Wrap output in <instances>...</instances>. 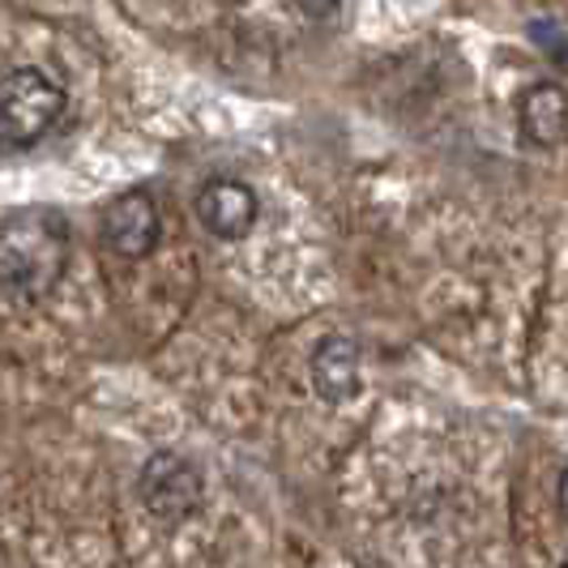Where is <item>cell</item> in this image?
<instances>
[{
  "label": "cell",
  "instance_id": "8fae6325",
  "mask_svg": "<svg viewBox=\"0 0 568 568\" xmlns=\"http://www.w3.org/2000/svg\"><path fill=\"white\" fill-rule=\"evenodd\" d=\"M560 568H568V560H565V565H560Z\"/></svg>",
  "mask_w": 568,
  "mask_h": 568
},
{
  "label": "cell",
  "instance_id": "6da1fadb",
  "mask_svg": "<svg viewBox=\"0 0 568 568\" xmlns=\"http://www.w3.org/2000/svg\"><path fill=\"white\" fill-rule=\"evenodd\" d=\"M69 265V235L52 214H13L0 223V295L18 304L48 300Z\"/></svg>",
  "mask_w": 568,
  "mask_h": 568
},
{
  "label": "cell",
  "instance_id": "7a4b0ae2",
  "mask_svg": "<svg viewBox=\"0 0 568 568\" xmlns=\"http://www.w3.org/2000/svg\"><path fill=\"white\" fill-rule=\"evenodd\" d=\"M64 112V90L43 69H13L0 78V145H34Z\"/></svg>",
  "mask_w": 568,
  "mask_h": 568
},
{
  "label": "cell",
  "instance_id": "ba28073f",
  "mask_svg": "<svg viewBox=\"0 0 568 568\" xmlns=\"http://www.w3.org/2000/svg\"><path fill=\"white\" fill-rule=\"evenodd\" d=\"M530 39H535V43H539L542 52L556 60V64H565L568 60V34L560 27H551V22H535V27H530Z\"/></svg>",
  "mask_w": 568,
  "mask_h": 568
},
{
  "label": "cell",
  "instance_id": "3957f363",
  "mask_svg": "<svg viewBox=\"0 0 568 568\" xmlns=\"http://www.w3.org/2000/svg\"><path fill=\"white\" fill-rule=\"evenodd\" d=\"M201 470L180 454H150L142 466V479H138V496L150 517L159 521H189L201 509Z\"/></svg>",
  "mask_w": 568,
  "mask_h": 568
},
{
  "label": "cell",
  "instance_id": "30bf717a",
  "mask_svg": "<svg viewBox=\"0 0 568 568\" xmlns=\"http://www.w3.org/2000/svg\"><path fill=\"white\" fill-rule=\"evenodd\" d=\"M556 496H560V513H565V521H568V466H565V475H560V487H556Z\"/></svg>",
  "mask_w": 568,
  "mask_h": 568
},
{
  "label": "cell",
  "instance_id": "277c9868",
  "mask_svg": "<svg viewBox=\"0 0 568 568\" xmlns=\"http://www.w3.org/2000/svg\"><path fill=\"white\" fill-rule=\"evenodd\" d=\"M159 235H163V219H159V205L150 193L133 189V193H120L103 214V240L115 256H150L159 248Z\"/></svg>",
  "mask_w": 568,
  "mask_h": 568
},
{
  "label": "cell",
  "instance_id": "5b68a950",
  "mask_svg": "<svg viewBox=\"0 0 568 568\" xmlns=\"http://www.w3.org/2000/svg\"><path fill=\"white\" fill-rule=\"evenodd\" d=\"M256 193L244 180H231V175H214L205 180L197 193V219L201 227L219 240H244L256 223Z\"/></svg>",
  "mask_w": 568,
  "mask_h": 568
},
{
  "label": "cell",
  "instance_id": "52a82bcc",
  "mask_svg": "<svg viewBox=\"0 0 568 568\" xmlns=\"http://www.w3.org/2000/svg\"><path fill=\"white\" fill-rule=\"evenodd\" d=\"M359 342L346 338V334H329L313 351V389L316 398H325L329 406L359 398Z\"/></svg>",
  "mask_w": 568,
  "mask_h": 568
},
{
  "label": "cell",
  "instance_id": "8992f818",
  "mask_svg": "<svg viewBox=\"0 0 568 568\" xmlns=\"http://www.w3.org/2000/svg\"><path fill=\"white\" fill-rule=\"evenodd\" d=\"M517 124L521 138L539 150H556L568 142V90L556 82H539L521 90L517 99Z\"/></svg>",
  "mask_w": 568,
  "mask_h": 568
},
{
  "label": "cell",
  "instance_id": "9c48e42d",
  "mask_svg": "<svg viewBox=\"0 0 568 568\" xmlns=\"http://www.w3.org/2000/svg\"><path fill=\"white\" fill-rule=\"evenodd\" d=\"M291 4H295L304 18H329V13L338 9V0H291Z\"/></svg>",
  "mask_w": 568,
  "mask_h": 568
}]
</instances>
